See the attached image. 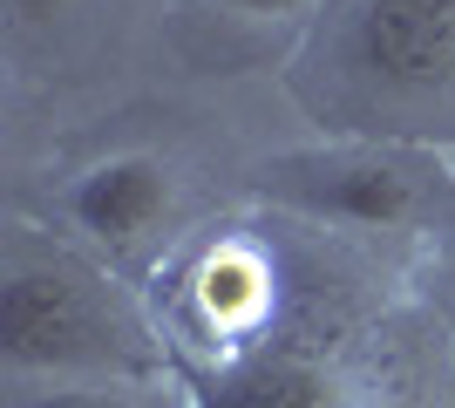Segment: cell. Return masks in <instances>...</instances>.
<instances>
[{
  "mask_svg": "<svg viewBox=\"0 0 455 408\" xmlns=\"http://www.w3.org/2000/svg\"><path fill=\"white\" fill-rule=\"evenodd\" d=\"M0 354L14 368H76V361H109L116 333L76 279L14 272L0 286Z\"/></svg>",
  "mask_w": 455,
  "mask_h": 408,
  "instance_id": "1",
  "label": "cell"
},
{
  "mask_svg": "<svg viewBox=\"0 0 455 408\" xmlns=\"http://www.w3.org/2000/svg\"><path fill=\"white\" fill-rule=\"evenodd\" d=\"M361 68L387 89H449L455 82V0H367L354 28Z\"/></svg>",
  "mask_w": 455,
  "mask_h": 408,
  "instance_id": "2",
  "label": "cell"
},
{
  "mask_svg": "<svg viewBox=\"0 0 455 408\" xmlns=\"http://www.w3.org/2000/svg\"><path fill=\"white\" fill-rule=\"evenodd\" d=\"M68 212H76L82 232L109 238V245H136L156 218L171 212V177L150 156H109L68 191Z\"/></svg>",
  "mask_w": 455,
  "mask_h": 408,
  "instance_id": "3",
  "label": "cell"
},
{
  "mask_svg": "<svg viewBox=\"0 0 455 408\" xmlns=\"http://www.w3.org/2000/svg\"><path fill=\"white\" fill-rule=\"evenodd\" d=\"M313 204L333 218H354V225H401L415 212V184L387 164H354V171H333L326 184H313Z\"/></svg>",
  "mask_w": 455,
  "mask_h": 408,
  "instance_id": "4",
  "label": "cell"
},
{
  "mask_svg": "<svg viewBox=\"0 0 455 408\" xmlns=\"http://www.w3.org/2000/svg\"><path fill=\"white\" fill-rule=\"evenodd\" d=\"M197 300H204V313L218 320V327H245V320L266 313V266H259L251 252L204 259V272H197Z\"/></svg>",
  "mask_w": 455,
  "mask_h": 408,
  "instance_id": "5",
  "label": "cell"
},
{
  "mask_svg": "<svg viewBox=\"0 0 455 408\" xmlns=\"http://www.w3.org/2000/svg\"><path fill=\"white\" fill-rule=\"evenodd\" d=\"M211 408H320V381L299 368H251V374H231L211 395Z\"/></svg>",
  "mask_w": 455,
  "mask_h": 408,
  "instance_id": "6",
  "label": "cell"
},
{
  "mask_svg": "<svg viewBox=\"0 0 455 408\" xmlns=\"http://www.w3.org/2000/svg\"><path fill=\"white\" fill-rule=\"evenodd\" d=\"M28 408H123L116 395H82V388H68V395H35Z\"/></svg>",
  "mask_w": 455,
  "mask_h": 408,
  "instance_id": "7",
  "label": "cell"
},
{
  "mask_svg": "<svg viewBox=\"0 0 455 408\" xmlns=\"http://www.w3.org/2000/svg\"><path fill=\"white\" fill-rule=\"evenodd\" d=\"M231 7H245V14H292L299 0H231Z\"/></svg>",
  "mask_w": 455,
  "mask_h": 408,
  "instance_id": "8",
  "label": "cell"
},
{
  "mask_svg": "<svg viewBox=\"0 0 455 408\" xmlns=\"http://www.w3.org/2000/svg\"><path fill=\"white\" fill-rule=\"evenodd\" d=\"M14 7H20V14H28V20H41V14H55L61 0H14Z\"/></svg>",
  "mask_w": 455,
  "mask_h": 408,
  "instance_id": "9",
  "label": "cell"
}]
</instances>
